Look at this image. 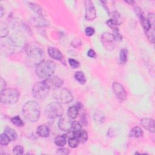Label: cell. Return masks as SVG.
Returning a JSON list of instances; mask_svg holds the SVG:
<instances>
[{
    "mask_svg": "<svg viewBox=\"0 0 155 155\" xmlns=\"http://www.w3.org/2000/svg\"><path fill=\"white\" fill-rule=\"evenodd\" d=\"M40 113V107L35 101H28L23 105L22 114L24 117L29 122H36L39 118Z\"/></svg>",
    "mask_w": 155,
    "mask_h": 155,
    "instance_id": "1",
    "label": "cell"
},
{
    "mask_svg": "<svg viewBox=\"0 0 155 155\" xmlns=\"http://www.w3.org/2000/svg\"><path fill=\"white\" fill-rule=\"evenodd\" d=\"M25 52L27 53L29 63L37 65L43 61L44 54L42 49L36 44H28L25 47Z\"/></svg>",
    "mask_w": 155,
    "mask_h": 155,
    "instance_id": "2",
    "label": "cell"
},
{
    "mask_svg": "<svg viewBox=\"0 0 155 155\" xmlns=\"http://www.w3.org/2000/svg\"><path fill=\"white\" fill-rule=\"evenodd\" d=\"M55 70L56 65L53 61L50 60L43 61L36 67V74L40 78H46L51 76Z\"/></svg>",
    "mask_w": 155,
    "mask_h": 155,
    "instance_id": "3",
    "label": "cell"
},
{
    "mask_svg": "<svg viewBox=\"0 0 155 155\" xmlns=\"http://www.w3.org/2000/svg\"><path fill=\"white\" fill-rule=\"evenodd\" d=\"M19 97L18 91L15 88H7L1 90L0 100L4 104H13L16 103Z\"/></svg>",
    "mask_w": 155,
    "mask_h": 155,
    "instance_id": "4",
    "label": "cell"
},
{
    "mask_svg": "<svg viewBox=\"0 0 155 155\" xmlns=\"http://www.w3.org/2000/svg\"><path fill=\"white\" fill-rule=\"evenodd\" d=\"M45 115L49 119H55L63 114V108L58 102H53L45 108Z\"/></svg>",
    "mask_w": 155,
    "mask_h": 155,
    "instance_id": "5",
    "label": "cell"
},
{
    "mask_svg": "<svg viewBox=\"0 0 155 155\" xmlns=\"http://www.w3.org/2000/svg\"><path fill=\"white\" fill-rule=\"evenodd\" d=\"M49 90H50L43 82H38L34 84L32 92L35 98L39 100H42L47 97Z\"/></svg>",
    "mask_w": 155,
    "mask_h": 155,
    "instance_id": "6",
    "label": "cell"
},
{
    "mask_svg": "<svg viewBox=\"0 0 155 155\" xmlns=\"http://www.w3.org/2000/svg\"><path fill=\"white\" fill-rule=\"evenodd\" d=\"M55 98L60 104L69 103L73 99V97L71 92L66 88L61 89L58 91L55 94Z\"/></svg>",
    "mask_w": 155,
    "mask_h": 155,
    "instance_id": "7",
    "label": "cell"
},
{
    "mask_svg": "<svg viewBox=\"0 0 155 155\" xmlns=\"http://www.w3.org/2000/svg\"><path fill=\"white\" fill-rule=\"evenodd\" d=\"M115 41L113 35L110 33L105 32L101 36V42L105 49L108 50H113L115 48Z\"/></svg>",
    "mask_w": 155,
    "mask_h": 155,
    "instance_id": "8",
    "label": "cell"
},
{
    "mask_svg": "<svg viewBox=\"0 0 155 155\" xmlns=\"http://www.w3.org/2000/svg\"><path fill=\"white\" fill-rule=\"evenodd\" d=\"M43 82L49 89H58L63 84V81L58 76H50L45 79Z\"/></svg>",
    "mask_w": 155,
    "mask_h": 155,
    "instance_id": "9",
    "label": "cell"
},
{
    "mask_svg": "<svg viewBox=\"0 0 155 155\" xmlns=\"http://www.w3.org/2000/svg\"><path fill=\"white\" fill-rule=\"evenodd\" d=\"M112 88L114 94L120 101H124L127 99V92L121 84L118 82H114L113 84Z\"/></svg>",
    "mask_w": 155,
    "mask_h": 155,
    "instance_id": "10",
    "label": "cell"
},
{
    "mask_svg": "<svg viewBox=\"0 0 155 155\" xmlns=\"http://www.w3.org/2000/svg\"><path fill=\"white\" fill-rule=\"evenodd\" d=\"M85 18L87 20L91 21L93 20L96 16V10L93 5L92 1L87 0L85 1Z\"/></svg>",
    "mask_w": 155,
    "mask_h": 155,
    "instance_id": "11",
    "label": "cell"
},
{
    "mask_svg": "<svg viewBox=\"0 0 155 155\" xmlns=\"http://www.w3.org/2000/svg\"><path fill=\"white\" fill-rule=\"evenodd\" d=\"M72 122L73 121H71V118L68 116H61L58 122V126L61 130L68 131L71 129Z\"/></svg>",
    "mask_w": 155,
    "mask_h": 155,
    "instance_id": "12",
    "label": "cell"
},
{
    "mask_svg": "<svg viewBox=\"0 0 155 155\" xmlns=\"http://www.w3.org/2000/svg\"><path fill=\"white\" fill-rule=\"evenodd\" d=\"M30 22L35 27H43L49 25V22L41 17H33L30 19Z\"/></svg>",
    "mask_w": 155,
    "mask_h": 155,
    "instance_id": "13",
    "label": "cell"
},
{
    "mask_svg": "<svg viewBox=\"0 0 155 155\" xmlns=\"http://www.w3.org/2000/svg\"><path fill=\"white\" fill-rule=\"evenodd\" d=\"M142 126L150 132H154V122L153 119L151 118H143L140 120Z\"/></svg>",
    "mask_w": 155,
    "mask_h": 155,
    "instance_id": "14",
    "label": "cell"
},
{
    "mask_svg": "<svg viewBox=\"0 0 155 155\" xmlns=\"http://www.w3.org/2000/svg\"><path fill=\"white\" fill-rule=\"evenodd\" d=\"M48 53L49 56L53 59L57 61H61L62 59V54L61 52L55 47H48Z\"/></svg>",
    "mask_w": 155,
    "mask_h": 155,
    "instance_id": "15",
    "label": "cell"
},
{
    "mask_svg": "<svg viewBox=\"0 0 155 155\" xmlns=\"http://www.w3.org/2000/svg\"><path fill=\"white\" fill-rule=\"evenodd\" d=\"M73 137L77 138L79 142L84 143L88 139V134L86 131L81 130V131L73 133Z\"/></svg>",
    "mask_w": 155,
    "mask_h": 155,
    "instance_id": "16",
    "label": "cell"
},
{
    "mask_svg": "<svg viewBox=\"0 0 155 155\" xmlns=\"http://www.w3.org/2000/svg\"><path fill=\"white\" fill-rule=\"evenodd\" d=\"M37 134L43 137H47L49 136L50 131L48 127L45 125H39L36 130Z\"/></svg>",
    "mask_w": 155,
    "mask_h": 155,
    "instance_id": "17",
    "label": "cell"
},
{
    "mask_svg": "<svg viewBox=\"0 0 155 155\" xmlns=\"http://www.w3.org/2000/svg\"><path fill=\"white\" fill-rule=\"evenodd\" d=\"M28 5H29L30 8L31 9V10L33 12H34L36 14L39 15V16H43L45 15L44 10L38 4H37L36 3L30 2L28 4Z\"/></svg>",
    "mask_w": 155,
    "mask_h": 155,
    "instance_id": "18",
    "label": "cell"
},
{
    "mask_svg": "<svg viewBox=\"0 0 155 155\" xmlns=\"http://www.w3.org/2000/svg\"><path fill=\"white\" fill-rule=\"evenodd\" d=\"M4 133L12 141H15L18 138V134L16 131L12 128L7 127L4 130Z\"/></svg>",
    "mask_w": 155,
    "mask_h": 155,
    "instance_id": "19",
    "label": "cell"
},
{
    "mask_svg": "<svg viewBox=\"0 0 155 155\" xmlns=\"http://www.w3.org/2000/svg\"><path fill=\"white\" fill-rule=\"evenodd\" d=\"M79 108L76 105L71 106L67 110V114L71 119H75L78 114Z\"/></svg>",
    "mask_w": 155,
    "mask_h": 155,
    "instance_id": "20",
    "label": "cell"
},
{
    "mask_svg": "<svg viewBox=\"0 0 155 155\" xmlns=\"http://www.w3.org/2000/svg\"><path fill=\"white\" fill-rule=\"evenodd\" d=\"M66 136L65 135H59L54 139V143L57 146L63 147L66 143Z\"/></svg>",
    "mask_w": 155,
    "mask_h": 155,
    "instance_id": "21",
    "label": "cell"
},
{
    "mask_svg": "<svg viewBox=\"0 0 155 155\" xmlns=\"http://www.w3.org/2000/svg\"><path fill=\"white\" fill-rule=\"evenodd\" d=\"M143 136V131L142 129L136 126L134 127L130 133V136H133L135 137H139Z\"/></svg>",
    "mask_w": 155,
    "mask_h": 155,
    "instance_id": "22",
    "label": "cell"
},
{
    "mask_svg": "<svg viewBox=\"0 0 155 155\" xmlns=\"http://www.w3.org/2000/svg\"><path fill=\"white\" fill-rule=\"evenodd\" d=\"M128 58V51L125 48H123L120 51L119 54V61L122 64H124L127 61Z\"/></svg>",
    "mask_w": 155,
    "mask_h": 155,
    "instance_id": "23",
    "label": "cell"
},
{
    "mask_svg": "<svg viewBox=\"0 0 155 155\" xmlns=\"http://www.w3.org/2000/svg\"><path fill=\"white\" fill-rule=\"evenodd\" d=\"M75 79L81 84H84L86 82V79L84 74L82 71H76L74 74Z\"/></svg>",
    "mask_w": 155,
    "mask_h": 155,
    "instance_id": "24",
    "label": "cell"
},
{
    "mask_svg": "<svg viewBox=\"0 0 155 155\" xmlns=\"http://www.w3.org/2000/svg\"><path fill=\"white\" fill-rule=\"evenodd\" d=\"M81 130H82L81 125L76 121H73L71 127V129L70 130L71 131L73 132V133H76V132H78V131H81Z\"/></svg>",
    "mask_w": 155,
    "mask_h": 155,
    "instance_id": "25",
    "label": "cell"
},
{
    "mask_svg": "<svg viewBox=\"0 0 155 155\" xmlns=\"http://www.w3.org/2000/svg\"><path fill=\"white\" fill-rule=\"evenodd\" d=\"M11 121L13 123V124H14L17 127H22L24 125L23 120L18 116L12 117L11 119Z\"/></svg>",
    "mask_w": 155,
    "mask_h": 155,
    "instance_id": "26",
    "label": "cell"
},
{
    "mask_svg": "<svg viewBox=\"0 0 155 155\" xmlns=\"http://www.w3.org/2000/svg\"><path fill=\"white\" fill-rule=\"evenodd\" d=\"M10 141V139L8 138V137L4 133L1 134V136H0V143L1 144V145L6 146L8 144Z\"/></svg>",
    "mask_w": 155,
    "mask_h": 155,
    "instance_id": "27",
    "label": "cell"
},
{
    "mask_svg": "<svg viewBox=\"0 0 155 155\" xmlns=\"http://www.w3.org/2000/svg\"><path fill=\"white\" fill-rule=\"evenodd\" d=\"M8 33V30L7 27L5 25V24L1 22L0 26V36L1 38L5 37Z\"/></svg>",
    "mask_w": 155,
    "mask_h": 155,
    "instance_id": "28",
    "label": "cell"
},
{
    "mask_svg": "<svg viewBox=\"0 0 155 155\" xmlns=\"http://www.w3.org/2000/svg\"><path fill=\"white\" fill-rule=\"evenodd\" d=\"M68 144H69V146L71 148H76L78 146L79 143H80L79 140L76 138V137H71V138H69L68 139Z\"/></svg>",
    "mask_w": 155,
    "mask_h": 155,
    "instance_id": "29",
    "label": "cell"
},
{
    "mask_svg": "<svg viewBox=\"0 0 155 155\" xmlns=\"http://www.w3.org/2000/svg\"><path fill=\"white\" fill-rule=\"evenodd\" d=\"M107 25L113 30V31H117L119 30H118V27H117V25H119L116 21H114L113 19H110L109 20H108L107 21Z\"/></svg>",
    "mask_w": 155,
    "mask_h": 155,
    "instance_id": "30",
    "label": "cell"
},
{
    "mask_svg": "<svg viewBox=\"0 0 155 155\" xmlns=\"http://www.w3.org/2000/svg\"><path fill=\"white\" fill-rule=\"evenodd\" d=\"M13 153L15 154H22L24 153V148L21 145H16L13 148Z\"/></svg>",
    "mask_w": 155,
    "mask_h": 155,
    "instance_id": "31",
    "label": "cell"
},
{
    "mask_svg": "<svg viewBox=\"0 0 155 155\" xmlns=\"http://www.w3.org/2000/svg\"><path fill=\"white\" fill-rule=\"evenodd\" d=\"M68 62H69L70 65L73 68H78L80 66L79 62L78 61H76V60H75L74 59H69Z\"/></svg>",
    "mask_w": 155,
    "mask_h": 155,
    "instance_id": "32",
    "label": "cell"
},
{
    "mask_svg": "<svg viewBox=\"0 0 155 155\" xmlns=\"http://www.w3.org/2000/svg\"><path fill=\"white\" fill-rule=\"evenodd\" d=\"M85 35L88 36H91L94 33V29L91 27H88L85 30Z\"/></svg>",
    "mask_w": 155,
    "mask_h": 155,
    "instance_id": "33",
    "label": "cell"
},
{
    "mask_svg": "<svg viewBox=\"0 0 155 155\" xmlns=\"http://www.w3.org/2000/svg\"><path fill=\"white\" fill-rule=\"evenodd\" d=\"M56 153L58 154H68L70 153L69 150L65 148H61L58 149L56 151Z\"/></svg>",
    "mask_w": 155,
    "mask_h": 155,
    "instance_id": "34",
    "label": "cell"
},
{
    "mask_svg": "<svg viewBox=\"0 0 155 155\" xmlns=\"http://www.w3.org/2000/svg\"><path fill=\"white\" fill-rule=\"evenodd\" d=\"M87 55L88 56L90 57V58H95L96 57V53L94 52V50H93L92 49H90L88 50V53H87Z\"/></svg>",
    "mask_w": 155,
    "mask_h": 155,
    "instance_id": "35",
    "label": "cell"
},
{
    "mask_svg": "<svg viewBox=\"0 0 155 155\" xmlns=\"http://www.w3.org/2000/svg\"><path fill=\"white\" fill-rule=\"evenodd\" d=\"M94 117H96V119H95L96 121L97 122H102L104 120H103V117H104V116H102L101 114H97V116H94Z\"/></svg>",
    "mask_w": 155,
    "mask_h": 155,
    "instance_id": "36",
    "label": "cell"
},
{
    "mask_svg": "<svg viewBox=\"0 0 155 155\" xmlns=\"http://www.w3.org/2000/svg\"><path fill=\"white\" fill-rule=\"evenodd\" d=\"M0 85H1V90H4V88H5V87L6 86V83L5 81L1 78V81H0Z\"/></svg>",
    "mask_w": 155,
    "mask_h": 155,
    "instance_id": "37",
    "label": "cell"
},
{
    "mask_svg": "<svg viewBox=\"0 0 155 155\" xmlns=\"http://www.w3.org/2000/svg\"><path fill=\"white\" fill-rule=\"evenodd\" d=\"M0 12H1V15L0 16L2 17L3 15H4V8L1 5H0Z\"/></svg>",
    "mask_w": 155,
    "mask_h": 155,
    "instance_id": "38",
    "label": "cell"
},
{
    "mask_svg": "<svg viewBox=\"0 0 155 155\" xmlns=\"http://www.w3.org/2000/svg\"><path fill=\"white\" fill-rule=\"evenodd\" d=\"M125 2H127V3H129V4H130L134 3V1H125Z\"/></svg>",
    "mask_w": 155,
    "mask_h": 155,
    "instance_id": "39",
    "label": "cell"
}]
</instances>
